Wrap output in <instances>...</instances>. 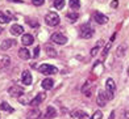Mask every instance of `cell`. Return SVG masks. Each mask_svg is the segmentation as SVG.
Here are the masks:
<instances>
[{"mask_svg":"<svg viewBox=\"0 0 129 119\" xmlns=\"http://www.w3.org/2000/svg\"><path fill=\"white\" fill-rule=\"evenodd\" d=\"M93 34H95V30H93V28H91L88 24H84V25L80 26V37L83 39L92 38Z\"/></svg>","mask_w":129,"mask_h":119,"instance_id":"obj_1","label":"cell"},{"mask_svg":"<svg viewBox=\"0 0 129 119\" xmlns=\"http://www.w3.org/2000/svg\"><path fill=\"white\" fill-rule=\"evenodd\" d=\"M45 22L48 24L49 26H57L58 24H59V16H58L55 12H49V13L45 16Z\"/></svg>","mask_w":129,"mask_h":119,"instance_id":"obj_2","label":"cell"},{"mask_svg":"<svg viewBox=\"0 0 129 119\" xmlns=\"http://www.w3.org/2000/svg\"><path fill=\"white\" fill-rule=\"evenodd\" d=\"M105 93H107V97H108V101L112 99L113 96H115V92H116V84L112 79H108L107 82H105Z\"/></svg>","mask_w":129,"mask_h":119,"instance_id":"obj_3","label":"cell"},{"mask_svg":"<svg viewBox=\"0 0 129 119\" xmlns=\"http://www.w3.org/2000/svg\"><path fill=\"white\" fill-rule=\"evenodd\" d=\"M38 71L44 75H54L58 72V68L51 64H41L38 67Z\"/></svg>","mask_w":129,"mask_h":119,"instance_id":"obj_4","label":"cell"},{"mask_svg":"<svg viewBox=\"0 0 129 119\" xmlns=\"http://www.w3.org/2000/svg\"><path fill=\"white\" fill-rule=\"evenodd\" d=\"M51 42H54L55 45H64V43H67V38H66V35H63L61 33H54L51 35Z\"/></svg>","mask_w":129,"mask_h":119,"instance_id":"obj_5","label":"cell"},{"mask_svg":"<svg viewBox=\"0 0 129 119\" xmlns=\"http://www.w3.org/2000/svg\"><path fill=\"white\" fill-rule=\"evenodd\" d=\"M8 93L11 94L12 97H16V98H20L22 94H24V89L19 85H13L8 89Z\"/></svg>","mask_w":129,"mask_h":119,"instance_id":"obj_6","label":"cell"},{"mask_svg":"<svg viewBox=\"0 0 129 119\" xmlns=\"http://www.w3.org/2000/svg\"><path fill=\"white\" fill-rule=\"evenodd\" d=\"M107 101H108V97H107V93L104 90H99L98 93V98H96V103L100 106V107H104L107 105Z\"/></svg>","mask_w":129,"mask_h":119,"instance_id":"obj_7","label":"cell"},{"mask_svg":"<svg viewBox=\"0 0 129 119\" xmlns=\"http://www.w3.org/2000/svg\"><path fill=\"white\" fill-rule=\"evenodd\" d=\"M46 98V94L45 93H38L36 97H34L30 102H29V105L32 106V107H36V106H38L41 102H44V99Z\"/></svg>","mask_w":129,"mask_h":119,"instance_id":"obj_8","label":"cell"},{"mask_svg":"<svg viewBox=\"0 0 129 119\" xmlns=\"http://www.w3.org/2000/svg\"><path fill=\"white\" fill-rule=\"evenodd\" d=\"M21 80H22V84L24 85H30L32 84V81H33V79H32V73L29 72L28 69H25L24 72H22V76H21Z\"/></svg>","mask_w":129,"mask_h":119,"instance_id":"obj_9","label":"cell"},{"mask_svg":"<svg viewBox=\"0 0 129 119\" xmlns=\"http://www.w3.org/2000/svg\"><path fill=\"white\" fill-rule=\"evenodd\" d=\"M93 19H95V21L98 24H100V25H104V24L108 22V17L103 13H99V12H96V13L93 15Z\"/></svg>","mask_w":129,"mask_h":119,"instance_id":"obj_10","label":"cell"},{"mask_svg":"<svg viewBox=\"0 0 129 119\" xmlns=\"http://www.w3.org/2000/svg\"><path fill=\"white\" fill-rule=\"evenodd\" d=\"M15 45H16V41L15 39H5V41H3V42H2V45H0V50L5 51V50L11 49V47L15 46Z\"/></svg>","mask_w":129,"mask_h":119,"instance_id":"obj_11","label":"cell"},{"mask_svg":"<svg viewBox=\"0 0 129 119\" xmlns=\"http://www.w3.org/2000/svg\"><path fill=\"white\" fill-rule=\"evenodd\" d=\"M21 42H22L24 46H30L34 42V38H33L32 34H24V35H22V38H21Z\"/></svg>","mask_w":129,"mask_h":119,"instance_id":"obj_12","label":"cell"},{"mask_svg":"<svg viewBox=\"0 0 129 119\" xmlns=\"http://www.w3.org/2000/svg\"><path fill=\"white\" fill-rule=\"evenodd\" d=\"M11 33H12L13 35H21V34H24V28H22L21 25L15 24V25L11 26Z\"/></svg>","mask_w":129,"mask_h":119,"instance_id":"obj_13","label":"cell"},{"mask_svg":"<svg viewBox=\"0 0 129 119\" xmlns=\"http://www.w3.org/2000/svg\"><path fill=\"white\" fill-rule=\"evenodd\" d=\"M40 115H41L40 109H30L28 111V114H26V118L28 119H38Z\"/></svg>","mask_w":129,"mask_h":119,"instance_id":"obj_14","label":"cell"},{"mask_svg":"<svg viewBox=\"0 0 129 119\" xmlns=\"http://www.w3.org/2000/svg\"><path fill=\"white\" fill-rule=\"evenodd\" d=\"M102 47H104V41H103V39H99L98 42H96V45L91 49V56H95V55L98 54V51L100 50Z\"/></svg>","mask_w":129,"mask_h":119,"instance_id":"obj_15","label":"cell"},{"mask_svg":"<svg viewBox=\"0 0 129 119\" xmlns=\"http://www.w3.org/2000/svg\"><path fill=\"white\" fill-rule=\"evenodd\" d=\"M103 64H102V62H96L95 63V65H93V68H92V73L95 75V76H100L102 73H103Z\"/></svg>","mask_w":129,"mask_h":119,"instance_id":"obj_16","label":"cell"},{"mask_svg":"<svg viewBox=\"0 0 129 119\" xmlns=\"http://www.w3.org/2000/svg\"><path fill=\"white\" fill-rule=\"evenodd\" d=\"M57 116V110L53 107V106H49L46 109V114H45V119H53Z\"/></svg>","mask_w":129,"mask_h":119,"instance_id":"obj_17","label":"cell"},{"mask_svg":"<svg viewBox=\"0 0 129 119\" xmlns=\"http://www.w3.org/2000/svg\"><path fill=\"white\" fill-rule=\"evenodd\" d=\"M19 56L22 59V60H28V59L30 58V52H29V50L26 49V47H22V49L19 50Z\"/></svg>","mask_w":129,"mask_h":119,"instance_id":"obj_18","label":"cell"},{"mask_svg":"<svg viewBox=\"0 0 129 119\" xmlns=\"http://www.w3.org/2000/svg\"><path fill=\"white\" fill-rule=\"evenodd\" d=\"M53 86H54V81H53L51 79H45L42 81V88L45 89V90H50V89H53Z\"/></svg>","mask_w":129,"mask_h":119,"instance_id":"obj_19","label":"cell"},{"mask_svg":"<svg viewBox=\"0 0 129 119\" xmlns=\"http://www.w3.org/2000/svg\"><path fill=\"white\" fill-rule=\"evenodd\" d=\"M126 50H128V46L126 45H120L119 47H117V51H116V55L121 58V56H124L126 54Z\"/></svg>","mask_w":129,"mask_h":119,"instance_id":"obj_20","label":"cell"},{"mask_svg":"<svg viewBox=\"0 0 129 119\" xmlns=\"http://www.w3.org/2000/svg\"><path fill=\"white\" fill-rule=\"evenodd\" d=\"M73 116H75L77 119H90V116L87 115L84 111H82V110H77V111H74V112H73Z\"/></svg>","mask_w":129,"mask_h":119,"instance_id":"obj_21","label":"cell"},{"mask_svg":"<svg viewBox=\"0 0 129 119\" xmlns=\"http://www.w3.org/2000/svg\"><path fill=\"white\" fill-rule=\"evenodd\" d=\"M67 20L70 21V22H75V21H77L78 20V17H79V15L77 13V12H69V13H67Z\"/></svg>","mask_w":129,"mask_h":119,"instance_id":"obj_22","label":"cell"},{"mask_svg":"<svg viewBox=\"0 0 129 119\" xmlns=\"http://www.w3.org/2000/svg\"><path fill=\"white\" fill-rule=\"evenodd\" d=\"M11 20L9 13H4V12H0V24H7Z\"/></svg>","mask_w":129,"mask_h":119,"instance_id":"obj_23","label":"cell"},{"mask_svg":"<svg viewBox=\"0 0 129 119\" xmlns=\"http://www.w3.org/2000/svg\"><path fill=\"white\" fill-rule=\"evenodd\" d=\"M82 92H83V94L86 97H91L92 96V88H90L88 84H86L83 88H82Z\"/></svg>","mask_w":129,"mask_h":119,"instance_id":"obj_24","label":"cell"},{"mask_svg":"<svg viewBox=\"0 0 129 119\" xmlns=\"http://www.w3.org/2000/svg\"><path fill=\"white\" fill-rule=\"evenodd\" d=\"M46 54H48L50 58H57L58 54H57V51L53 49L51 46H46Z\"/></svg>","mask_w":129,"mask_h":119,"instance_id":"obj_25","label":"cell"},{"mask_svg":"<svg viewBox=\"0 0 129 119\" xmlns=\"http://www.w3.org/2000/svg\"><path fill=\"white\" fill-rule=\"evenodd\" d=\"M0 109L3 111H7V112H13V109L11 107V105L7 103V102H2L0 103Z\"/></svg>","mask_w":129,"mask_h":119,"instance_id":"obj_26","label":"cell"},{"mask_svg":"<svg viewBox=\"0 0 129 119\" xmlns=\"http://www.w3.org/2000/svg\"><path fill=\"white\" fill-rule=\"evenodd\" d=\"M70 8L71 9H79L80 8V2L79 0H70Z\"/></svg>","mask_w":129,"mask_h":119,"instance_id":"obj_27","label":"cell"},{"mask_svg":"<svg viewBox=\"0 0 129 119\" xmlns=\"http://www.w3.org/2000/svg\"><path fill=\"white\" fill-rule=\"evenodd\" d=\"M111 46H112V41H109V43H107L104 46V49H103V54H102V56H103V59L107 56V54H108V51H109V49H111Z\"/></svg>","mask_w":129,"mask_h":119,"instance_id":"obj_28","label":"cell"},{"mask_svg":"<svg viewBox=\"0 0 129 119\" xmlns=\"http://www.w3.org/2000/svg\"><path fill=\"white\" fill-rule=\"evenodd\" d=\"M54 7L57 8V9H63V7H64V0H54Z\"/></svg>","mask_w":129,"mask_h":119,"instance_id":"obj_29","label":"cell"},{"mask_svg":"<svg viewBox=\"0 0 129 119\" xmlns=\"http://www.w3.org/2000/svg\"><path fill=\"white\" fill-rule=\"evenodd\" d=\"M102 118H103V112L100 110L95 111V112H93V115L91 116V119H102Z\"/></svg>","mask_w":129,"mask_h":119,"instance_id":"obj_30","label":"cell"},{"mask_svg":"<svg viewBox=\"0 0 129 119\" xmlns=\"http://www.w3.org/2000/svg\"><path fill=\"white\" fill-rule=\"evenodd\" d=\"M26 22L30 24V26H32V28H37V26H40V22L36 21V20H32V19H26Z\"/></svg>","mask_w":129,"mask_h":119,"instance_id":"obj_31","label":"cell"},{"mask_svg":"<svg viewBox=\"0 0 129 119\" xmlns=\"http://www.w3.org/2000/svg\"><path fill=\"white\" fill-rule=\"evenodd\" d=\"M32 3L36 5V7H41V5H44L45 0H32Z\"/></svg>","mask_w":129,"mask_h":119,"instance_id":"obj_32","label":"cell"},{"mask_svg":"<svg viewBox=\"0 0 129 119\" xmlns=\"http://www.w3.org/2000/svg\"><path fill=\"white\" fill-rule=\"evenodd\" d=\"M40 51H41L40 46H38V47H36V49H34V58H38V55H40Z\"/></svg>","mask_w":129,"mask_h":119,"instance_id":"obj_33","label":"cell"},{"mask_svg":"<svg viewBox=\"0 0 129 119\" xmlns=\"http://www.w3.org/2000/svg\"><path fill=\"white\" fill-rule=\"evenodd\" d=\"M111 7H112V8H117V7H119V0H113V2L111 3Z\"/></svg>","mask_w":129,"mask_h":119,"instance_id":"obj_34","label":"cell"},{"mask_svg":"<svg viewBox=\"0 0 129 119\" xmlns=\"http://www.w3.org/2000/svg\"><path fill=\"white\" fill-rule=\"evenodd\" d=\"M124 115H125V119H129V109L125 110V114Z\"/></svg>","mask_w":129,"mask_h":119,"instance_id":"obj_35","label":"cell"},{"mask_svg":"<svg viewBox=\"0 0 129 119\" xmlns=\"http://www.w3.org/2000/svg\"><path fill=\"white\" fill-rule=\"evenodd\" d=\"M108 119H115V112H113V111L109 114V118H108Z\"/></svg>","mask_w":129,"mask_h":119,"instance_id":"obj_36","label":"cell"},{"mask_svg":"<svg viewBox=\"0 0 129 119\" xmlns=\"http://www.w3.org/2000/svg\"><path fill=\"white\" fill-rule=\"evenodd\" d=\"M2 33H3V28H2V26H0V34H2Z\"/></svg>","mask_w":129,"mask_h":119,"instance_id":"obj_37","label":"cell"},{"mask_svg":"<svg viewBox=\"0 0 129 119\" xmlns=\"http://www.w3.org/2000/svg\"><path fill=\"white\" fill-rule=\"evenodd\" d=\"M128 75H129V67H128Z\"/></svg>","mask_w":129,"mask_h":119,"instance_id":"obj_38","label":"cell"}]
</instances>
